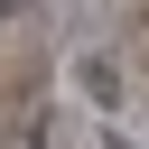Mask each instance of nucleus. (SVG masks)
I'll use <instances>...</instances> for the list:
<instances>
[{"label":"nucleus","mask_w":149,"mask_h":149,"mask_svg":"<svg viewBox=\"0 0 149 149\" xmlns=\"http://www.w3.org/2000/svg\"><path fill=\"white\" fill-rule=\"evenodd\" d=\"M65 84H74V93H84V102H93L102 121H112V112L130 102V84H121V65H112V56H93V47H84V56L65 65Z\"/></svg>","instance_id":"f257e3e1"},{"label":"nucleus","mask_w":149,"mask_h":149,"mask_svg":"<svg viewBox=\"0 0 149 149\" xmlns=\"http://www.w3.org/2000/svg\"><path fill=\"white\" fill-rule=\"evenodd\" d=\"M28 9H37V0H0V19H28Z\"/></svg>","instance_id":"f03ea898"},{"label":"nucleus","mask_w":149,"mask_h":149,"mask_svg":"<svg viewBox=\"0 0 149 149\" xmlns=\"http://www.w3.org/2000/svg\"><path fill=\"white\" fill-rule=\"evenodd\" d=\"M102 149H140V140H130V130H112V140H102Z\"/></svg>","instance_id":"7ed1b4c3"}]
</instances>
